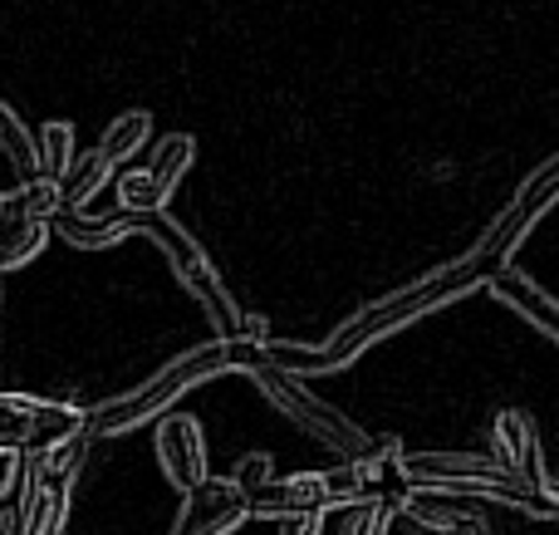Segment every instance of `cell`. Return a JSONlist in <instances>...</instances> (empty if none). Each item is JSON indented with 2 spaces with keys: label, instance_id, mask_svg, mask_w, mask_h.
<instances>
[{
  "label": "cell",
  "instance_id": "1",
  "mask_svg": "<svg viewBox=\"0 0 559 535\" xmlns=\"http://www.w3.org/2000/svg\"><path fill=\"white\" fill-rule=\"evenodd\" d=\"M531 216L521 212V206H511L506 216H496L491 231L481 236V241L472 246V251L462 255V261L442 265V271L423 275V281L403 285V290L383 295L378 305H368V310H358L354 320H344L334 334H329L324 344H314V349H299V344H280V340H261V354L275 364V369L285 373H338L348 369V364L358 359V354L368 349V344L388 340L393 330H403V324H413L417 314L437 310V305H452L462 300V295H472L481 281H491L496 271H506V255L521 246V236L531 231Z\"/></svg>",
  "mask_w": 559,
  "mask_h": 535
},
{
  "label": "cell",
  "instance_id": "2",
  "mask_svg": "<svg viewBox=\"0 0 559 535\" xmlns=\"http://www.w3.org/2000/svg\"><path fill=\"white\" fill-rule=\"evenodd\" d=\"M226 359H231V369L251 373L255 389L271 399L275 413H285V418L295 423L299 432H309L314 442H324V448L344 452L348 462H354V457H373V452L388 448V438L373 442L364 428H358V423H348L344 413H334L324 399H314V393H309L305 383L295 379V373L275 369V364L261 354V344H255V340H231V344H226Z\"/></svg>",
  "mask_w": 559,
  "mask_h": 535
},
{
  "label": "cell",
  "instance_id": "3",
  "mask_svg": "<svg viewBox=\"0 0 559 535\" xmlns=\"http://www.w3.org/2000/svg\"><path fill=\"white\" fill-rule=\"evenodd\" d=\"M226 369H231V359H226V340L197 344V349H187L182 359L167 364L157 379H147L143 389H133V393H123V399L94 408L84 418V432H88V438H118V432L143 428V423H153L157 413L173 408L187 389H197V383L216 379V373H226Z\"/></svg>",
  "mask_w": 559,
  "mask_h": 535
},
{
  "label": "cell",
  "instance_id": "4",
  "mask_svg": "<svg viewBox=\"0 0 559 535\" xmlns=\"http://www.w3.org/2000/svg\"><path fill=\"white\" fill-rule=\"evenodd\" d=\"M118 222H123L128 236H147V241L163 246V255L173 261V271L182 275V285L197 295V300H202V310L212 314L216 340H226V344L241 340V334H246L241 305L231 300V290H226V281L216 275V265L206 261V251L173 222V216H167V212H118Z\"/></svg>",
  "mask_w": 559,
  "mask_h": 535
},
{
  "label": "cell",
  "instance_id": "5",
  "mask_svg": "<svg viewBox=\"0 0 559 535\" xmlns=\"http://www.w3.org/2000/svg\"><path fill=\"white\" fill-rule=\"evenodd\" d=\"M231 487L246 497V516H265V521H285V516H324L329 497H324V472H299V477L275 482L271 477V457L251 452L236 467Z\"/></svg>",
  "mask_w": 559,
  "mask_h": 535
},
{
  "label": "cell",
  "instance_id": "6",
  "mask_svg": "<svg viewBox=\"0 0 559 535\" xmlns=\"http://www.w3.org/2000/svg\"><path fill=\"white\" fill-rule=\"evenodd\" d=\"M84 408L74 403H49L29 399V393H0V448L20 452V457H39V452L69 442L84 432Z\"/></svg>",
  "mask_w": 559,
  "mask_h": 535
},
{
  "label": "cell",
  "instance_id": "7",
  "mask_svg": "<svg viewBox=\"0 0 559 535\" xmlns=\"http://www.w3.org/2000/svg\"><path fill=\"white\" fill-rule=\"evenodd\" d=\"M246 521V497L231 487V477H206L182 497V516L173 535H231Z\"/></svg>",
  "mask_w": 559,
  "mask_h": 535
},
{
  "label": "cell",
  "instance_id": "8",
  "mask_svg": "<svg viewBox=\"0 0 559 535\" xmlns=\"http://www.w3.org/2000/svg\"><path fill=\"white\" fill-rule=\"evenodd\" d=\"M157 462H163L167 482H173L177 491H192L206 482V438H202V423L187 418V413H173V418H163V428H157Z\"/></svg>",
  "mask_w": 559,
  "mask_h": 535
},
{
  "label": "cell",
  "instance_id": "9",
  "mask_svg": "<svg viewBox=\"0 0 559 535\" xmlns=\"http://www.w3.org/2000/svg\"><path fill=\"white\" fill-rule=\"evenodd\" d=\"M496 462L531 491H545V482H550L540 457V432H535V423L525 413H501L496 418Z\"/></svg>",
  "mask_w": 559,
  "mask_h": 535
},
{
  "label": "cell",
  "instance_id": "10",
  "mask_svg": "<svg viewBox=\"0 0 559 535\" xmlns=\"http://www.w3.org/2000/svg\"><path fill=\"white\" fill-rule=\"evenodd\" d=\"M69 511L64 482H39L35 472L20 477V535H59Z\"/></svg>",
  "mask_w": 559,
  "mask_h": 535
},
{
  "label": "cell",
  "instance_id": "11",
  "mask_svg": "<svg viewBox=\"0 0 559 535\" xmlns=\"http://www.w3.org/2000/svg\"><path fill=\"white\" fill-rule=\"evenodd\" d=\"M491 295H501V300L515 305V310H521L531 324H540L550 340H559V305L531 281V275H521V271H511V265H506V271L491 275Z\"/></svg>",
  "mask_w": 559,
  "mask_h": 535
},
{
  "label": "cell",
  "instance_id": "12",
  "mask_svg": "<svg viewBox=\"0 0 559 535\" xmlns=\"http://www.w3.org/2000/svg\"><path fill=\"white\" fill-rule=\"evenodd\" d=\"M108 177H114V167L104 163V153H84V157H74V163H69V173L59 177V206H64V212H84V202H94L98 197V187L108 182Z\"/></svg>",
  "mask_w": 559,
  "mask_h": 535
},
{
  "label": "cell",
  "instance_id": "13",
  "mask_svg": "<svg viewBox=\"0 0 559 535\" xmlns=\"http://www.w3.org/2000/svg\"><path fill=\"white\" fill-rule=\"evenodd\" d=\"M397 507L407 511V516L417 521V526H427V531H452V526H476V516L472 511H462V507H452L447 501V491H417V487H407L403 497H397Z\"/></svg>",
  "mask_w": 559,
  "mask_h": 535
},
{
  "label": "cell",
  "instance_id": "14",
  "mask_svg": "<svg viewBox=\"0 0 559 535\" xmlns=\"http://www.w3.org/2000/svg\"><path fill=\"white\" fill-rule=\"evenodd\" d=\"M147 133H153V118L143 114V108H128V114H118L114 123L104 128V138H98V153H104L108 167L128 163V157L138 153V147L147 143Z\"/></svg>",
  "mask_w": 559,
  "mask_h": 535
},
{
  "label": "cell",
  "instance_id": "15",
  "mask_svg": "<svg viewBox=\"0 0 559 535\" xmlns=\"http://www.w3.org/2000/svg\"><path fill=\"white\" fill-rule=\"evenodd\" d=\"M45 241H49V222H25V216L0 222V271L29 265L39 251H45Z\"/></svg>",
  "mask_w": 559,
  "mask_h": 535
},
{
  "label": "cell",
  "instance_id": "16",
  "mask_svg": "<svg viewBox=\"0 0 559 535\" xmlns=\"http://www.w3.org/2000/svg\"><path fill=\"white\" fill-rule=\"evenodd\" d=\"M192 163H197V143L187 133H173V138H157V147H153V157H147L143 173L153 177L157 187H167V192H173V187L187 177V167H192Z\"/></svg>",
  "mask_w": 559,
  "mask_h": 535
},
{
  "label": "cell",
  "instance_id": "17",
  "mask_svg": "<svg viewBox=\"0 0 559 535\" xmlns=\"http://www.w3.org/2000/svg\"><path fill=\"white\" fill-rule=\"evenodd\" d=\"M35 153H39V177L59 182V177L69 173V163H74V128H69L64 118L45 123V128L35 133Z\"/></svg>",
  "mask_w": 559,
  "mask_h": 535
},
{
  "label": "cell",
  "instance_id": "18",
  "mask_svg": "<svg viewBox=\"0 0 559 535\" xmlns=\"http://www.w3.org/2000/svg\"><path fill=\"white\" fill-rule=\"evenodd\" d=\"M0 153L10 157V167L20 173V182H29V177H39V153H35V133H29L25 123H20L15 108H5L0 114Z\"/></svg>",
  "mask_w": 559,
  "mask_h": 535
},
{
  "label": "cell",
  "instance_id": "19",
  "mask_svg": "<svg viewBox=\"0 0 559 535\" xmlns=\"http://www.w3.org/2000/svg\"><path fill=\"white\" fill-rule=\"evenodd\" d=\"M5 197H10V216H25V222H49L59 212V182H49V177H29Z\"/></svg>",
  "mask_w": 559,
  "mask_h": 535
},
{
  "label": "cell",
  "instance_id": "20",
  "mask_svg": "<svg viewBox=\"0 0 559 535\" xmlns=\"http://www.w3.org/2000/svg\"><path fill=\"white\" fill-rule=\"evenodd\" d=\"M167 187H157L143 167L118 177V212H167Z\"/></svg>",
  "mask_w": 559,
  "mask_h": 535
},
{
  "label": "cell",
  "instance_id": "21",
  "mask_svg": "<svg viewBox=\"0 0 559 535\" xmlns=\"http://www.w3.org/2000/svg\"><path fill=\"white\" fill-rule=\"evenodd\" d=\"M555 197H559V153L550 157V163L535 167L531 177H525V187H521V197H515V206H521V212L535 222V216H540L545 206L555 202Z\"/></svg>",
  "mask_w": 559,
  "mask_h": 535
},
{
  "label": "cell",
  "instance_id": "22",
  "mask_svg": "<svg viewBox=\"0 0 559 535\" xmlns=\"http://www.w3.org/2000/svg\"><path fill=\"white\" fill-rule=\"evenodd\" d=\"M393 507L388 501H348L338 516V535H388Z\"/></svg>",
  "mask_w": 559,
  "mask_h": 535
},
{
  "label": "cell",
  "instance_id": "23",
  "mask_svg": "<svg viewBox=\"0 0 559 535\" xmlns=\"http://www.w3.org/2000/svg\"><path fill=\"white\" fill-rule=\"evenodd\" d=\"M20 477H25V457H20V452H5V448H0V501H5L10 491L20 487Z\"/></svg>",
  "mask_w": 559,
  "mask_h": 535
},
{
  "label": "cell",
  "instance_id": "24",
  "mask_svg": "<svg viewBox=\"0 0 559 535\" xmlns=\"http://www.w3.org/2000/svg\"><path fill=\"white\" fill-rule=\"evenodd\" d=\"M324 531V516H285L280 521V535H319Z\"/></svg>",
  "mask_w": 559,
  "mask_h": 535
},
{
  "label": "cell",
  "instance_id": "25",
  "mask_svg": "<svg viewBox=\"0 0 559 535\" xmlns=\"http://www.w3.org/2000/svg\"><path fill=\"white\" fill-rule=\"evenodd\" d=\"M0 222H15V216H10V197H0Z\"/></svg>",
  "mask_w": 559,
  "mask_h": 535
},
{
  "label": "cell",
  "instance_id": "26",
  "mask_svg": "<svg viewBox=\"0 0 559 535\" xmlns=\"http://www.w3.org/2000/svg\"><path fill=\"white\" fill-rule=\"evenodd\" d=\"M0 114H5V104H0Z\"/></svg>",
  "mask_w": 559,
  "mask_h": 535
}]
</instances>
